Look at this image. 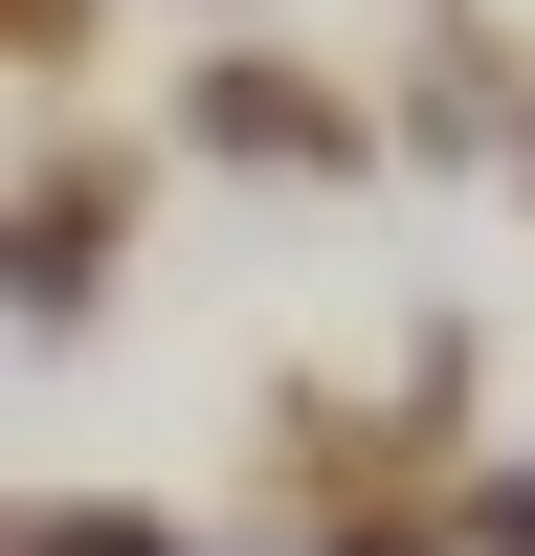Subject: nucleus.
<instances>
[{
  "label": "nucleus",
  "mask_w": 535,
  "mask_h": 556,
  "mask_svg": "<svg viewBox=\"0 0 535 556\" xmlns=\"http://www.w3.org/2000/svg\"><path fill=\"white\" fill-rule=\"evenodd\" d=\"M89 23H112V0H23V67H89Z\"/></svg>",
  "instance_id": "obj_4"
},
{
  "label": "nucleus",
  "mask_w": 535,
  "mask_h": 556,
  "mask_svg": "<svg viewBox=\"0 0 535 556\" xmlns=\"http://www.w3.org/2000/svg\"><path fill=\"white\" fill-rule=\"evenodd\" d=\"M23 556H178V534H157V513H112V490H89V513H45Z\"/></svg>",
  "instance_id": "obj_3"
},
{
  "label": "nucleus",
  "mask_w": 535,
  "mask_h": 556,
  "mask_svg": "<svg viewBox=\"0 0 535 556\" xmlns=\"http://www.w3.org/2000/svg\"><path fill=\"white\" fill-rule=\"evenodd\" d=\"M469 534H490V556H535V468H490V490H469Z\"/></svg>",
  "instance_id": "obj_5"
},
{
  "label": "nucleus",
  "mask_w": 535,
  "mask_h": 556,
  "mask_svg": "<svg viewBox=\"0 0 535 556\" xmlns=\"http://www.w3.org/2000/svg\"><path fill=\"white\" fill-rule=\"evenodd\" d=\"M201 156H246V178H357V112L312 67H246V45H223L201 67Z\"/></svg>",
  "instance_id": "obj_1"
},
{
  "label": "nucleus",
  "mask_w": 535,
  "mask_h": 556,
  "mask_svg": "<svg viewBox=\"0 0 535 556\" xmlns=\"http://www.w3.org/2000/svg\"><path fill=\"white\" fill-rule=\"evenodd\" d=\"M112 223H134V178H45V201H23V312H89Z\"/></svg>",
  "instance_id": "obj_2"
}]
</instances>
